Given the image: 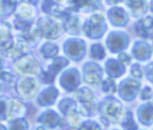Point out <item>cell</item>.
Returning a JSON list of instances; mask_svg holds the SVG:
<instances>
[{
	"label": "cell",
	"instance_id": "6da1fadb",
	"mask_svg": "<svg viewBox=\"0 0 153 130\" xmlns=\"http://www.w3.org/2000/svg\"><path fill=\"white\" fill-rule=\"evenodd\" d=\"M16 68L23 74H35L37 72V63L32 57L25 56L16 63Z\"/></svg>",
	"mask_w": 153,
	"mask_h": 130
},
{
	"label": "cell",
	"instance_id": "7a4b0ae2",
	"mask_svg": "<svg viewBox=\"0 0 153 130\" xmlns=\"http://www.w3.org/2000/svg\"><path fill=\"white\" fill-rule=\"evenodd\" d=\"M39 26H41L43 33L49 38H55L60 33V25L49 19H41Z\"/></svg>",
	"mask_w": 153,
	"mask_h": 130
},
{
	"label": "cell",
	"instance_id": "30bf717a",
	"mask_svg": "<svg viewBox=\"0 0 153 130\" xmlns=\"http://www.w3.org/2000/svg\"><path fill=\"white\" fill-rule=\"evenodd\" d=\"M4 110H5V104L0 101V116L2 114V112H4Z\"/></svg>",
	"mask_w": 153,
	"mask_h": 130
},
{
	"label": "cell",
	"instance_id": "3957f363",
	"mask_svg": "<svg viewBox=\"0 0 153 130\" xmlns=\"http://www.w3.org/2000/svg\"><path fill=\"white\" fill-rule=\"evenodd\" d=\"M36 89H37L36 81H35V80H31V79H25V80H23V81L19 83V86H18L19 93H20L23 97L27 98V99H30V98H32V97L35 95Z\"/></svg>",
	"mask_w": 153,
	"mask_h": 130
},
{
	"label": "cell",
	"instance_id": "277c9868",
	"mask_svg": "<svg viewBox=\"0 0 153 130\" xmlns=\"http://www.w3.org/2000/svg\"><path fill=\"white\" fill-rule=\"evenodd\" d=\"M24 111H25V107L19 100H11L8 104V109H7V117L8 118L18 117L23 114Z\"/></svg>",
	"mask_w": 153,
	"mask_h": 130
},
{
	"label": "cell",
	"instance_id": "52a82bcc",
	"mask_svg": "<svg viewBox=\"0 0 153 130\" xmlns=\"http://www.w3.org/2000/svg\"><path fill=\"white\" fill-rule=\"evenodd\" d=\"M17 13H18V16H20L22 18H29V17L32 16V10H31V7H30L29 5L22 4V5L19 6Z\"/></svg>",
	"mask_w": 153,
	"mask_h": 130
},
{
	"label": "cell",
	"instance_id": "5b68a950",
	"mask_svg": "<svg viewBox=\"0 0 153 130\" xmlns=\"http://www.w3.org/2000/svg\"><path fill=\"white\" fill-rule=\"evenodd\" d=\"M120 112H121V106H120L118 103H111V104L106 107V114H108L109 117H111L112 119L118 118Z\"/></svg>",
	"mask_w": 153,
	"mask_h": 130
},
{
	"label": "cell",
	"instance_id": "8992f818",
	"mask_svg": "<svg viewBox=\"0 0 153 130\" xmlns=\"http://www.w3.org/2000/svg\"><path fill=\"white\" fill-rule=\"evenodd\" d=\"M13 5H14V0H1L0 1V17L8 14L12 11Z\"/></svg>",
	"mask_w": 153,
	"mask_h": 130
},
{
	"label": "cell",
	"instance_id": "9c48e42d",
	"mask_svg": "<svg viewBox=\"0 0 153 130\" xmlns=\"http://www.w3.org/2000/svg\"><path fill=\"white\" fill-rule=\"evenodd\" d=\"M0 78H1L2 80L7 81V82H10V81L12 80V76H11V74H8V73H5V72L0 73Z\"/></svg>",
	"mask_w": 153,
	"mask_h": 130
},
{
	"label": "cell",
	"instance_id": "ba28073f",
	"mask_svg": "<svg viewBox=\"0 0 153 130\" xmlns=\"http://www.w3.org/2000/svg\"><path fill=\"white\" fill-rule=\"evenodd\" d=\"M10 36V29L7 24H0V42H5Z\"/></svg>",
	"mask_w": 153,
	"mask_h": 130
}]
</instances>
